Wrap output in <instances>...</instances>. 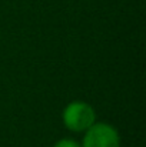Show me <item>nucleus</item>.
<instances>
[{"mask_svg":"<svg viewBox=\"0 0 146 147\" xmlns=\"http://www.w3.org/2000/svg\"><path fill=\"white\" fill-rule=\"evenodd\" d=\"M62 120L66 129L80 133L86 131L96 121V113L90 104L76 100L65 107L62 113Z\"/></svg>","mask_w":146,"mask_h":147,"instance_id":"f257e3e1","label":"nucleus"},{"mask_svg":"<svg viewBox=\"0 0 146 147\" xmlns=\"http://www.w3.org/2000/svg\"><path fill=\"white\" fill-rule=\"evenodd\" d=\"M120 137L117 130L107 123H93L83 137L82 147H119Z\"/></svg>","mask_w":146,"mask_h":147,"instance_id":"f03ea898","label":"nucleus"},{"mask_svg":"<svg viewBox=\"0 0 146 147\" xmlns=\"http://www.w3.org/2000/svg\"><path fill=\"white\" fill-rule=\"evenodd\" d=\"M53 147H80V146H79L77 142H75V140H72V139H62V140H59Z\"/></svg>","mask_w":146,"mask_h":147,"instance_id":"7ed1b4c3","label":"nucleus"}]
</instances>
